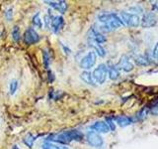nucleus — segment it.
<instances>
[{
    "label": "nucleus",
    "mask_w": 158,
    "mask_h": 149,
    "mask_svg": "<svg viewBox=\"0 0 158 149\" xmlns=\"http://www.w3.org/2000/svg\"><path fill=\"white\" fill-rule=\"evenodd\" d=\"M98 20L103 23L99 32H111L123 26L121 17L116 13H102L98 16Z\"/></svg>",
    "instance_id": "1"
},
{
    "label": "nucleus",
    "mask_w": 158,
    "mask_h": 149,
    "mask_svg": "<svg viewBox=\"0 0 158 149\" xmlns=\"http://www.w3.org/2000/svg\"><path fill=\"white\" fill-rule=\"evenodd\" d=\"M84 138V135L81 131L76 130V129H72V130L63 131L60 133H54L51 134L47 140L48 142L52 141L56 143H69L71 141H81Z\"/></svg>",
    "instance_id": "2"
},
{
    "label": "nucleus",
    "mask_w": 158,
    "mask_h": 149,
    "mask_svg": "<svg viewBox=\"0 0 158 149\" xmlns=\"http://www.w3.org/2000/svg\"><path fill=\"white\" fill-rule=\"evenodd\" d=\"M120 17L123 25L131 28H137L140 26V18L138 15L130 12H121Z\"/></svg>",
    "instance_id": "3"
},
{
    "label": "nucleus",
    "mask_w": 158,
    "mask_h": 149,
    "mask_svg": "<svg viewBox=\"0 0 158 149\" xmlns=\"http://www.w3.org/2000/svg\"><path fill=\"white\" fill-rule=\"evenodd\" d=\"M108 76V67L106 64H100L97 68L92 73V77L94 82L99 84H103L106 82Z\"/></svg>",
    "instance_id": "4"
},
{
    "label": "nucleus",
    "mask_w": 158,
    "mask_h": 149,
    "mask_svg": "<svg viewBox=\"0 0 158 149\" xmlns=\"http://www.w3.org/2000/svg\"><path fill=\"white\" fill-rule=\"evenodd\" d=\"M96 61H97L96 53L94 51H90L81 59L80 63H79V66L83 70H90L95 66Z\"/></svg>",
    "instance_id": "5"
},
{
    "label": "nucleus",
    "mask_w": 158,
    "mask_h": 149,
    "mask_svg": "<svg viewBox=\"0 0 158 149\" xmlns=\"http://www.w3.org/2000/svg\"><path fill=\"white\" fill-rule=\"evenodd\" d=\"M86 140L89 145L95 148H101L104 145L103 137L95 131H89L86 134Z\"/></svg>",
    "instance_id": "6"
},
{
    "label": "nucleus",
    "mask_w": 158,
    "mask_h": 149,
    "mask_svg": "<svg viewBox=\"0 0 158 149\" xmlns=\"http://www.w3.org/2000/svg\"><path fill=\"white\" fill-rule=\"evenodd\" d=\"M23 41L26 45H34L40 41V35L34 28H28L23 35Z\"/></svg>",
    "instance_id": "7"
},
{
    "label": "nucleus",
    "mask_w": 158,
    "mask_h": 149,
    "mask_svg": "<svg viewBox=\"0 0 158 149\" xmlns=\"http://www.w3.org/2000/svg\"><path fill=\"white\" fill-rule=\"evenodd\" d=\"M158 20H157V16L155 15V13L153 12H147L142 16V18L140 19V26L142 28H151L154 27L157 24Z\"/></svg>",
    "instance_id": "8"
},
{
    "label": "nucleus",
    "mask_w": 158,
    "mask_h": 149,
    "mask_svg": "<svg viewBox=\"0 0 158 149\" xmlns=\"http://www.w3.org/2000/svg\"><path fill=\"white\" fill-rule=\"evenodd\" d=\"M88 41H91V42H94L96 44L102 45L107 41V38H106L105 35L101 32H99L97 29L91 28L88 32Z\"/></svg>",
    "instance_id": "9"
},
{
    "label": "nucleus",
    "mask_w": 158,
    "mask_h": 149,
    "mask_svg": "<svg viewBox=\"0 0 158 149\" xmlns=\"http://www.w3.org/2000/svg\"><path fill=\"white\" fill-rule=\"evenodd\" d=\"M117 67L118 68V70H123V72L126 73H130L131 72L133 68H135V66H133L132 62L131 61V59L128 56H127V55H123V56L121 57L120 61H118Z\"/></svg>",
    "instance_id": "10"
},
{
    "label": "nucleus",
    "mask_w": 158,
    "mask_h": 149,
    "mask_svg": "<svg viewBox=\"0 0 158 149\" xmlns=\"http://www.w3.org/2000/svg\"><path fill=\"white\" fill-rule=\"evenodd\" d=\"M64 26V19L62 16H52V22H51V28L53 33H58Z\"/></svg>",
    "instance_id": "11"
},
{
    "label": "nucleus",
    "mask_w": 158,
    "mask_h": 149,
    "mask_svg": "<svg viewBox=\"0 0 158 149\" xmlns=\"http://www.w3.org/2000/svg\"><path fill=\"white\" fill-rule=\"evenodd\" d=\"M46 4H48V6H51L52 8H53L54 10H56L57 12H59L60 14H64L65 11L67 10V3L63 0H60V1H44Z\"/></svg>",
    "instance_id": "12"
},
{
    "label": "nucleus",
    "mask_w": 158,
    "mask_h": 149,
    "mask_svg": "<svg viewBox=\"0 0 158 149\" xmlns=\"http://www.w3.org/2000/svg\"><path fill=\"white\" fill-rule=\"evenodd\" d=\"M90 128L93 131H95L97 133H108L110 131V128L107 125V123L105 121H96L94 124L90 126Z\"/></svg>",
    "instance_id": "13"
},
{
    "label": "nucleus",
    "mask_w": 158,
    "mask_h": 149,
    "mask_svg": "<svg viewBox=\"0 0 158 149\" xmlns=\"http://www.w3.org/2000/svg\"><path fill=\"white\" fill-rule=\"evenodd\" d=\"M115 119H116L117 124L121 127L130 126L133 123V118L131 116H127V115H120V116H117Z\"/></svg>",
    "instance_id": "14"
},
{
    "label": "nucleus",
    "mask_w": 158,
    "mask_h": 149,
    "mask_svg": "<svg viewBox=\"0 0 158 149\" xmlns=\"http://www.w3.org/2000/svg\"><path fill=\"white\" fill-rule=\"evenodd\" d=\"M108 67V76L112 81H116L120 78V70L116 65H110Z\"/></svg>",
    "instance_id": "15"
},
{
    "label": "nucleus",
    "mask_w": 158,
    "mask_h": 149,
    "mask_svg": "<svg viewBox=\"0 0 158 149\" xmlns=\"http://www.w3.org/2000/svg\"><path fill=\"white\" fill-rule=\"evenodd\" d=\"M135 63L137 65V66L146 67V66H149L151 61L146 55H138V56H136L135 58Z\"/></svg>",
    "instance_id": "16"
},
{
    "label": "nucleus",
    "mask_w": 158,
    "mask_h": 149,
    "mask_svg": "<svg viewBox=\"0 0 158 149\" xmlns=\"http://www.w3.org/2000/svg\"><path fill=\"white\" fill-rule=\"evenodd\" d=\"M80 79L85 84H89V86H92V87H95L96 86V84H95V82H94V79H93L92 74L90 72H88V71L82 72L80 74Z\"/></svg>",
    "instance_id": "17"
},
{
    "label": "nucleus",
    "mask_w": 158,
    "mask_h": 149,
    "mask_svg": "<svg viewBox=\"0 0 158 149\" xmlns=\"http://www.w3.org/2000/svg\"><path fill=\"white\" fill-rule=\"evenodd\" d=\"M89 45H90L91 47L94 48V50H95V52L96 55H98V56H100V57H105L106 56V50L104 49V47L102 46V45H99V44H96V43H94V42H91V41H88Z\"/></svg>",
    "instance_id": "18"
},
{
    "label": "nucleus",
    "mask_w": 158,
    "mask_h": 149,
    "mask_svg": "<svg viewBox=\"0 0 158 149\" xmlns=\"http://www.w3.org/2000/svg\"><path fill=\"white\" fill-rule=\"evenodd\" d=\"M43 149H69L67 146L61 145V144H56L53 142H44L42 145Z\"/></svg>",
    "instance_id": "19"
},
{
    "label": "nucleus",
    "mask_w": 158,
    "mask_h": 149,
    "mask_svg": "<svg viewBox=\"0 0 158 149\" xmlns=\"http://www.w3.org/2000/svg\"><path fill=\"white\" fill-rule=\"evenodd\" d=\"M32 23L35 27H37L39 29H42L43 28V21L41 19V14H40L39 12L37 14L34 15V17L32 19Z\"/></svg>",
    "instance_id": "20"
},
{
    "label": "nucleus",
    "mask_w": 158,
    "mask_h": 149,
    "mask_svg": "<svg viewBox=\"0 0 158 149\" xmlns=\"http://www.w3.org/2000/svg\"><path fill=\"white\" fill-rule=\"evenodd\" d=\"M35 140H36V137L33 136L31 133H29V134H27V135L24 137L23 142H24L25 144H26V145H27L29 148H31V147L33 146V144H34Z\"/></svg>",
    "instance_id": "21"
},
{
    "label": "nucleus",
    "mask_w": 158,
    "mask_h": 149,
    "mask_svg": "<svg viewBox=\"0 0 158 149\" xmlns=\"http://www.w3.org/2000/svg\"><path fill=\"white\" fill-rule=\"evenodd\" d=\"M147 114H148V108L145 106V107H143L141 108L139 111H138L136 113V118H137V120H144V119L147 117Z\"/></svg>",
    "instance_id": "22"
},
{
    "label": "nucleus",
    "mask_w": 158,
    "mask_h": 149,
    "mask_svg": "<svg viewBox=\"0 0 158 149\" xmlns=\"http://www.w3.org/2000/svg\"><path fill=\"white\" fill-rule=\"evenodd\" d=\"M18 86H19V83L17 79H12L10 82L9 84V91H10V94H15L18 89Z\"/></svg>",
    "instance_id": "23"
},
{
    "label": "nucleus",
    "mask_w": 158,
    "mask_h": 149,
    "mask_svg": "<svg viewBox=\"0 0 158 149\" xmlns=\"http://www.w3.org/2000/svg\"><path fill=\"white\" fill-rule=\"evenodd\" d=\"M12 38L15 42H18L21 39V33H20V28L18 26H14L12 30Z\"/></svg>",
    "instance_id": "24"
},
{
    "label": "nucleus",
    "mask_w": 158,
    "mask_h": 149,
    "mask_svg": "<svg viewBox=\"0 0 158 149\" xmlns=\"http://www.w3.org/2000/svg\"><path fill=\"white\" fill-rule=\"evenodd\" d=\"M43 57H44V68L47 70L49 69V64H51V57H49V54L48 53V51H43Z\"/></svg>",
    "instance_id": "25"
},
{
    "label": "nucleus",
    "mask_w": 158,
    "mask_h": 149,
    "mask_svg": "<svg viewBox=\"0 0 158 149\" xmlns=\"http://www.w3.org/2000/svg\"><path fill=\"white\" fill-rule=\"evenodd\" d=\"M105 122L107 123V125L109 126V128H110V130H113L114 131L116 129V124H115V122H114V120H113L111 117H107Z\"/></svg>",
    "instance_id": "26"
},
{
    "label": "nucleus",
    "mask_w": 158,
    "mask_h": 149,
    "mask_svg": "<svg viewBox=\"0 0 158 149\" xmlns=\"http://www.w3.org/2000/svg\"><path fill=\"white\" fill-rule=\"evenodd\" d=\"M5 17H6L8 21H11V19L13 17V8L12 7H9L6 10V12H5Z\"/></svg>",
    "instance_id": "27"
},
{
    "label": "nucleus",
    "mask_w": 158,
    "mask_h": 149,
    "mask_svg": "<svg viewBox=\"0 0 158 149\" xmlns=\"http://www.w3.org/2000/svg\"><path fill=\"white\" fill-rule=\"evenodd\" d=\"M152 56H153V58H154V59L158 60V42L154 45V47H153Z\"/></svg>",
    "instance_id": "28"
},
{
    "label": "nucleus",
    "mask_w": 158,
    "mask_h": 149,
    "mask_svg": "<svg viewBox=\"0 0 158 149\" xmlns=\"http://www.w3.org/2000/svg\"><path fill=\"white\" fill-rule=\"evenodd\" d=\"M60 46L62 47V50H63V52H64V54L65 55H70L71 54V50L69 49L67 46H65L63 43H60Z\"/></svg>",
    "instance_id": "29"
},
{
    "label": "nucleus",
    "mask_w": 158,
    "mask_h": 149,
    "mask_svg": "<svg viewBox=\"0 0 158 149\" xmlns=\"http://www.w3.org/2000/svg\"><path fill=\"white\" fill-rule=\"evenodd\" d=\"M48 79L49 83H52L54 81V79H56V77H54V74L51 71V70H48Z\"/></svg>",
    "instance_id": "30"
},
{
    "label": "nucleus",
    "mask_w": 158,
    "mask_h": 149,
    "mask_svg": "<svg viewBox=\"0 0 158 149\" xmlns=\"http://www.w3.org/2000/svg\"><path fill=\"white\" fill-rule=\"evenodd\" d=\"M131 10L133 12H135V13H141L142 11H143V9L141 8V7H139V6H133L132 8H131Z\"/></svg>",
    "instance_id": "31"
},
{
    "label": "nucleus",
    "mask_w": 158,
    "mask_h": 149,
    "mask_svg": "<svg viewBox=\"0 0 158 149\" xmlns=\"http://www.w3.org/2000/svg\"><path fill=\"white\" fill-rule=\"evenodd\" d=\"M153 8H154L156 11H158V1L154 2V4H153Z\"/></svg>",
    "instance_id": "32"
},
{
    "label": "nucleus",
    "mask_w": 158,
    "mask_h": 149,
    "mask_svg": "<svg viewBox=\"0 0 158 149\" xmlns=\"http://www.w3.org/2000/svg\"><path fill=\"white\" fill-rule=\"evenodd\" d=\"M13 149H18V148H17V146H16V145H14V146H13Z\"/></svg>",
    "instance_id": "33"
}]
</instances>
